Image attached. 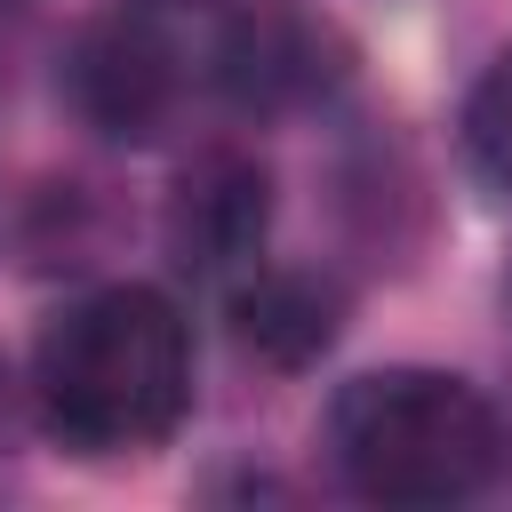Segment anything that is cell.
<instances>
[{"label":"cell","mask_w":512,"mask_h":512,"mask_svg":"<svg viewBox=\"0 0 512 512\" xmlns=\"http://www.w3.org/2000/svg\"><path fill=\"white\" fill-rule=\"evenodd\" d=\"M504 304H512V272H504Z\"/></svg>","instance_id":"9c48e42d"},{"label":"cell","mask_w":512,"mask_h":512,"mask_svg":"<svg viewBox=\"0 0 512 512\" xmlns=\"http://www.w3.org/2000/svg\"><path fill=\"white\" fill-rule=\"evenodd\" d=\"M344 336V280L320 264H272L232 288V344L264 368H312Z\"/></svg>","instance_id":"8992f818"},{"label":"cell","mask_w":512,"mask_h":512,"mask_svg":"<svg viewBox=\"0 0 512 512\" xmlns=\"http://www.w3.org/2000/svg\"><path fill=\"white\" fill-rule=\"evenodd\" d=\"M56 88H64V104H72V120L88 136H104V144H152L176 120V96H184V48L136 0V8L88 16L72 32Z\"/></svg>","instance_id":"3957f363"},{"label":"cell","mask_w":512,"mask_h":512,"mask_svg":"<svg viewBox=\"0 0 512 512\" xmlns=\"http://www.w3.org/2000/svg\"><path fill=\"white\" fill-rule=\"evenodd\" d=\"M352 72V48L328 16L304 8H240L216 48H208V88L240 112V120H296L320 112Z\"/></svg>","instance_id":"277c9868"},{"label":"cell","mask_w":512,"mask_h":512,"mask_svg":"<svg viewBox=\"0 0 512 512\" xmlns=\"http://www.w3.org/2000/svg\"><path fill=\"white\" fill-rule=\"evenodd\" d=\"M456 144H464V168L488 200H512V40L488 56V72L472 80L464 112H456Z\"/></svg>","instance_id":"52a82bcc"},{"label":"cell","mask_w":512,"mask_h":512,"mask_svg":"<svg viewBox=\"0 0 512 512\" xmlns=\"http://www.w3.org/2000/svg\"><path fill=\"white\" fill-rule=\"evenodd\" d=\"M32 416L64 456H144L192 408V320L144 280L72 296L32 336Z\"/></svg>","instance_id":"6da1fadb"},{"label":"cell","mask_w":512,"mask_h":512,"mask_svg":"<svg viewBox=\"0 0 512 512\" xmlns=\"http://www.w3.org/2000/svg\"><path fill=\"white\" fill-rule=\"evenodd\" d=\"M144 8H208V0H144Z\"/></svg>","instance_id":"ba28073f"},{"label":"cell","mask_w":512,"mask_h":512,"mask_svg":"<svg viewBox=\"0 0 512 512\" xmlns=\"http://www.w3.org/2000/svg\"><path fill=\"white\" fill-rule=\"evenodd\" d=\"M272 232V168L240 144H208L176 168L160 200V248L192 280H232L264 256Z\"/></svg>","instance_id":"5b68a950"},{"label":"cell","mask_w":512,"mask_h":512,"mask_svg":"<svg viewBox=\"0 0 512 512\" xmlns=\"http://www.w3.org/2000/svg\"><path fill=\"white\" fill-rule=\"evenodd\" d=\"M328 464L352 496L392 512L472 504L512 472L504 408L448 368H360L328 400Z\"/></svg>","instance_id":"7a4b0ae2"}]
</instances>
